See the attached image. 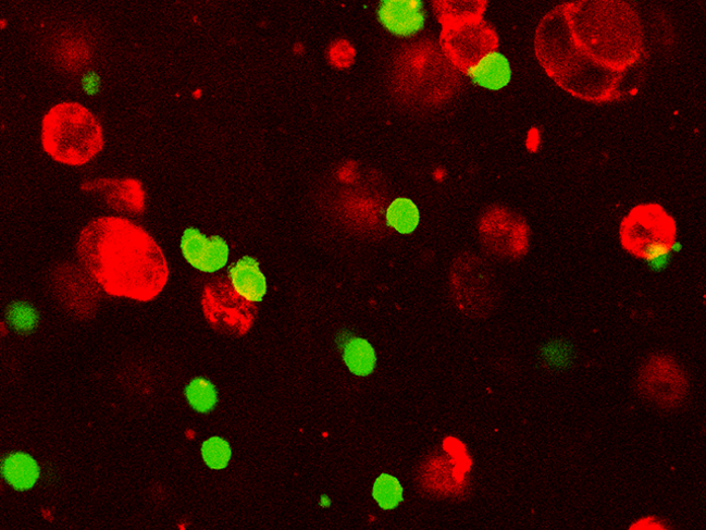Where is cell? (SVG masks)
Wrapping results in <instances>:
<instances>
[{"label":"cell","instance_id":"obj_1","mask_svg":"<svg viewBox=\"0 0 706 530\" xmlns=\"http://www.w3.org/2000/svg\"><path fill=\"white\" fill-rule=\"evenodd\" d=\"M637 12L622 2L562 4L541 21L535 52L548 77L575 98L606 103L619 98L626 72L644 54Z\"/></svg>","mask_w":706,"mask_h":530},{"label":"cell","instance_id":"obj_2","mask_svg":"<svg viewBox=\"0 0 706 530\" xmlns=\"http://www.w3.org/2000/svg\"><path fill=\"white\" fill-rule=\"evenodd\" d=\"M76 257L112 295L148 300L163 289L169 279L160 246L141 226L121 217L90 221L78 236Z\"/></svg>","mask_w":706,"mask_h":530},{"label":"cell","instance_id":"obj_3","mask_svg":"<svg viewBox=\"0 0 706 530\" xmlns=\"http://www.w3.org/2000/svg\"><path fill=\"white\" fill-rule=\"evenodd\" d=\"M42 147L55 162L82 167L103 149V131L98 119L84 106L64 102L42 120Z\"/></svg>","mask_w":706,"mask_h":530},{"label":"cell","instance_id":"obj_4","mask_svg":"<svg viewBox=\"0 0 706 530\" xmlns=\"http://www.w3.org/2000/svg\"><path fill=\"white\" fill-rule=\"evenodd\" d=\"M624 251L652 261L668 255L677 243L674 218L659 204H642L627 214L619 226Z\"/></svg>","mask_w":706,"mask_h":530},{"label":"cell","instance_id":"obj_5","mask_svg":"<svg viewBox=\"0 0 706 530\" xmlns=\"http://www.w3.org/2000/svg\"><path fill=\"white\" fill-rule=\"evenodd\" d=\"M451 298L468 318H488L498 306L500 288L493 268L483 259L466 255L456 259L449 273Z\"/></svg>","mask_w":706,"mask_h":530},{"label":"cell","instance_id":"obj_6","mask_svg":"<svg viewBox=\"0 0 706 530\" xmlns=\"http://www.w3.org/2000/svg\"><path fill=\"white\" fill-rule=\"evenodd\" d=\"M640 395L661 410L681 407L689 395V381L681 366L668 355H653L640 368Z\"/></svg>","mask_w":706,"mask_h":530},{"label":"cell","instance_id":"obj_7","mask_svg":"<svg viewBox=\"0 0 706 530\" xmlns=\"http://www.w3.org/2000/svg\"><path fill=\"white\" fill-rule=\"evenodd\" d=\"M443 25V50L454 65L463 72L498 48L495 29L482 17H470Z\"/></svg>","mask_w":706,"mask_h":530},{"label":"cell","instance_id":"obj_8","mask_svg":"<svg viewBox=\"0 0 706 530\" xmlns=\"http://www.w3.org/2000/svg\"><path fill=\"white\" fill-rule=\"evenodd\" d=\"M480 235L488 252L503 260L520 259L529 249L525 221L504 207H494L484 213Z\"/></svg>","mask_w":706,"mask_h":530},{"label":"cell","instance_id":"obj_9","mask_svg":"<svg viewBox=\"0 0 706 530\" xmlns=\"http://www.w3.org/2000/svg\"><path fill=\"white\" fill-rule=\"evenodd\" d=\"M181 248L187 262L206 273H214L223 269L230 255V248L224 239L219 236L207 238L196 229L185 231Z\"/></svg>","mask_w":706,"mask_h":530},{"label":"cell","instance_id":"obj_10","mask_svg":"<svg viewBox=\"0 0 706 530\" xmlns=\"http://www.w3.org/2000/svg\"><path fill=\"white\" fill-rule=\"evenodd\" d=\"M380 23L398 37H413L424 29L426 14L421 0H384L377 9Z\"/></svg>","mask_w":706,"mask_h":530},{"label":"cell","instance_id":"obj_11","mask_svg":"<svg viewBox=\"0 0 706 530\" xmlns=\"http://www.w3.org/2000/svg\"><path fill=\"white\" fill-rule=\"evenodd\" d=\"M232 285L238 294L250 301H262L267 291V279L257 259L246 256L228 269Z\"/></svg>","mask_w":706,"mask_h":530},{"label":"cell","instance_id":"obj_12","mask_svg":"<svg viewBox=\"0 0 706 530\" xmlns=\"http://www.w3.org/2000/svg\"><path fill=\"white\" fill-rule=\"evenodd\" d=\"M466 73L476 85L495 91L504 89L511 81L510 63L504 54L497 51L484 57Z\"/></svg>","mask_w":706,"mask_h":530},{"label":"cell","instance_id":"obj_13","mask_svg":"<svg viewBox=\"0 0 706 530\" xmlns=\"http://www.w3.org/2000/svg\"><path fill=\"white\" fill-rule=\"evenodd\" d=\"M4 480L16 491L33 489L40 478V468L37 461L25 452H15L2 463Z\"/></svg>","mask_w":706,"mask_h":530},{"label":"cell","instance_id":"obj_14","mask_svg":"<svg viewBox=\"0 0 706 530\" xmlns=\"http://www.w3.org/2000/svg\"><path fill=\"white\" fill-rule=\"evenodd\" d=\"M386 222L400 234H412L420 223V211L412 200L398 198L387 208Z\"/></svg>","mask_w":706,"mask_h":530},{"label":"cell","instance_id":"obj_15","mask_svg":"<svg viewBox=\"0 0 706 530\" xmlns=\"http://www.w3.org/2000/svg\"><path fill=\"white\" fill-rule=\"evenodd\" d=\"M344 360L352 373L368 375L374 370L376 355L370 343L356 337L346 345Z\"/></svg>","mask_w":706,"mask_h":530},{"label":"cell","instance_id":"obj_16","mask_svg":"<svg viewBox=\"0 0 706 530\" xmlns=\"http://www.w3.org/2000/svg\"><path fill=\"white\" fill-rule=\"evenodd\" d=\"M186 398L194 410L200 414L212 411L218 404L215 386L203 377H197L185 390Z\"/></svg>","mask_w":706,"mask_h":530},{"label":"cell","instance_id":"obj_17","mask_svg":"<svg viewBox=\"0 0 706 530\" xmlns=\"http://www.w3.org/2000/svg\"><path fill=\"white\" fill-rule=\"evenodd\" d=\"M38 311L27 301H15L7 312V322L20 334L33 333L39 324Z\"/></svg>","mask_w":706,"mask_h":530},{"label":"cell","instance_id":"obj_18","mask_svg":"<svg viewBox=\"0 0 706 530\" xmlns=\"http://www.w3.org/2000/svg\"><path fill=\"white\" fill-rule=\"evenodd\" d=\"M372 495L381 508L394 509L404 501V488L397 478L382 474L374 483Z\"/></svg>","mask_w":706,"mask_h":530},{"label":"cell","instance_id":"obj_19","mask_svg":"<svg viewBox=\"0 0 706 530\" xmlns=\"http://www.w3.org/2000/svg\"><path fill=\"white\" fill-rule=\"evenodd\" d=\"M201 454L205 464L212 470H224L230 464L232 449L228 442L220 436H212L203 442Z\"/></svg>","mask_w":706,"mask_h":530}]
</instances>
